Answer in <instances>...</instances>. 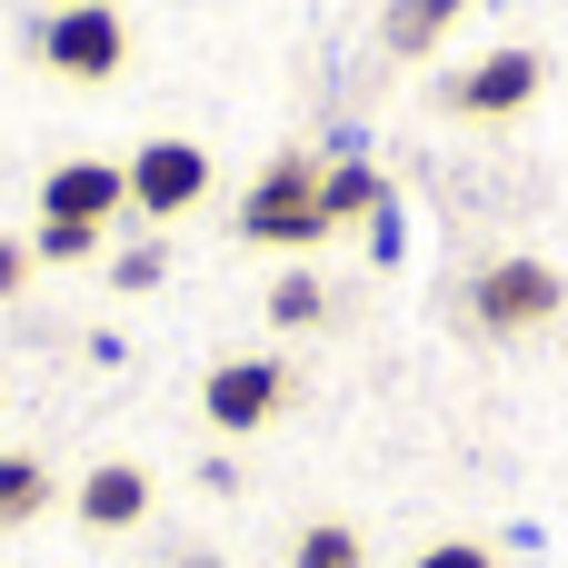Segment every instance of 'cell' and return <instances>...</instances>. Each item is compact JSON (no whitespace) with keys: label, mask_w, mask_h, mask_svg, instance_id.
<instances>
[{"label":"cell","mask_w":568,"mask_h":568,"mask_svg":"<svg viewBox=\"0 0 568 568\" xmlns=\"http://www.w3.org/2000/svg\"><path fill=\"white\" fill-rule=\"evenodd\" d=\"M240 240H260V250H310V240H329L320 160H310V150H280V160L250 180V200H240Z\"/></svg>","instance_id":"6da1fadb"},{"label":"cell","mask_w":568,"mask_h":568,"mask_svg":"<svg viewBox=\"0 0 568 568\" xmlns=\"http://www.w3.org/2000/svg\"><path fill=\"white\" fill-rule=\"evenodd\" d=\"M559 310H568V280L549 260H529V250H519V260H489V270L469 280V320L499 329V339H529V329H549Z\"/></svg>","instance_id":"7a4b0ae2"},{"label":"cell","mask_w":568,"mask_h":568,"mask_svg":"<svg viewBox=\"0 0 568 568\" xmlns=\"http://www.w3.org/2000/svg\"><path fill=\"white\" fill-rule=\"evenodd\" d=\"M40 60H50L60 80H110V70L130 60V30H120L110 0H50V20H40Z\"/></svg>","instance_id":"3957f363"},{"label":"cell","mask_w":568,"mask_h":568,"mask_svg":"<svg viewBox=\"0 0 568 568\" xmlns=\"http://www.w3.org/2000/svg\"><path fill=\"white\" fill-rule=\"evenodd\" d=\"M539 80H549V60L539 50H489V60H469V70H449V120H519L529 100H539Z\"/></svg>","instance_id":"277c9868"},{"label":"cell","mask_w":568,"mask_h":568,"mask_svg":"<svg viewBox=\"0 0 568 568\" xmlns=\"http://www.w3.org/2000/svg\"><path fill=\"white\" fill-rule=\"evenodd\" d=\"M120 170H130V210L140 220H180V210L210 200V150L200 140H140V160H120Z\"/></svg>","instance_id":"5b68a950"},{"label":"cell","mask_w":568,"mask_h":568,"mask_svg":"<svg viewBox=\"0 0 568 568\" xmlns=\"http://www.w3.org/2000/svg\"><path fill=\"white\" fill-rule=\"evenodd\" d=\"M200 409H210L220 439H250V429H270V419L290 409V369H280V359H220V369L200 379Z\"/></svg>","instance_id":"8992f818"},{"label":"cell","mask_w":568,"mask_h":568,"mask_svg":"<svg viewBox=\"0 0 568 568\" xmlns=\"http://www.w3.org/2000/svg\"><path fill=\"white\" fill-rule=\"evenodd\" d=\"M130 210V170L120 160H60L50 180H40V220H90V230H110Z\"/></svg>","instance_id":"52a82bcc"},{"label":"cell","mask_w":568,"mask_h":568,"mask_svg":"<svg viewBox=\"0 0 568 568\" xmlns=\"http://www.w3.org/2000/svg\"><path fill=\"white\" fill-rule=\"evenodd\" d=\"M320 210H329V230H349V220L369 230V220L389 210V180H379V170H369V160H359V150L339 140V150L320 160Z\"/></svg>","instance_id":"ba28073f"},{"label":"cell","mask_w":568,"mask_h":568,"mask_svg":"<svg viewBox=\"0 0 568 568\" xmlns=\"http://www.w3.org/2000/svg\"><path fill=\"white\" fill-rule=\"evenodd\" d=\"M70 509H80L90 529H140V519H150V469H140V459H100Z\"/></svg>","instance_id":"9c48e42d"},{"label":"cell","mask_w":568,"mask_h":568,"mask_svg":"<svg viewBox=\"0 0 568 568\" xmlns=\"http://www.w3.org/2000/svg\"><path fill=\"white\" fill-rule=\"evenodd\" d=\"M469 20V0H389V20H379V40L399 50V60H429L449 30Z\"/></svg>","instance_id":"30bf717a"},{"label":"cell","mask_w":568,"mask_h":568,"mask_svg":"<svg viewBox=\"0 0 568 568\" xmlns=\"http://www.w3.org/2000/svg\"><path fill=\"white\" fill-rule=\"evenodd\" d=\"M40 509H50V469H40V459H20V449H0V529L40 519Z\"/></svg>","instance_id":"8fae6325"},{"label":"cell","mask_w":568,"mask_h":568,"mask_svg":"<svg viewBox=\"0 0 568 568\" xmlns=\"http://www.w3.org/2000/svg\"><path fill=\"white\" fill-rule=\"evenodd\" d=\"M290 568H359V529L349 519H310L300 549H290Z\"/></svg>","instance_id":"7c38bea8"},{"label":"cell","mask_w":568,"mask_h":568,"mask_svg":"<svg viewBox=\"0 0 568 568\" xmlns=\"http://www.w3.org/2000/svg\"><path fill=\"white\" fill-rule=\"evenodd\" d=\"M320 310H329V290H320L310 270H290V280L270 290V320H280V329H320Z\"/></svg>","instance_id":"4fadbf2b"},{"label":"cell","mask_w":568,"mask_h":568,"mask_svg":"<svg viewBox=\"0 0 568 568\" xmlns=\"http://www.w3.org/2000/svg\"><path fill=\"white\" fill-rule=\"evenodd\" d=\"M90 250H100L90 220H40V230H30V260H90Z\"/></svg>","instance_id":"5bb4252c"},{"label":"cell","mask_w":568,"mask_h":568,"mask_svg":"<svg viewBox=\"0 0 568 568\" xmlns=\"http://www.w3.org/2000/svg\"><path fill=\"white\" fill-rule=\"evenodd\" d=\"M160 270H170V250H160V240H130V250L110 260V290H130V300H140V290H160Z\"/></svg>","instance_id":"9a60e30c"},{"label":"cell","mask_w":568,"mask_h":568,"mask_svg":"<svg viewBox=\"0 0 568 568\" xmlns=\"http://www.w3.org/2000/svg\"><path fill=\"white\" fill-rule=\"evenodd\" d=\"M409 568H499V559H489L479 539H429V549H419Z\"/></svg>","instance_id":"2e32d148"},{"label":"cell","mask_w":568,"mask_h":568,"mask_svg":"<svg viewBox=\"0 0 568 568\" xmlns=\"http://www.w3.org/2000/svg\"><path fill=\"white\" fill-rule=\"evenodd\" d=\"M369 260H399V200H389V210L369 220Z\"/></svg>","instance_id":"e0dca14e"},{"label":"cell","mask_w":568,"mask_h":568,"mask_svg":"<svg viewBox=\"0 0 568 568\" xmlns=\"http://www.w3.org/2000/svg\"><path fill=\"white\" fill-rule=\"evenodd\" d=\"M20 280H30V250H20V240H0V300H20Z\"/></svg>","instance_id":"ac0fdd59"},{"label":"cell","mask_w":568,"mask_h":568,"mask_svg":"<svg viewBox=\"0 0 568 568\" xmlns=\"http://www.w3.org/2000/svg\"><path fill=\"white\" fill-rule=\"evenodd\" d=\"M180 568H220V559H210V549H190V559H180Z\"/></svg>","instance_id":"d6986e66"}]
</instances>
